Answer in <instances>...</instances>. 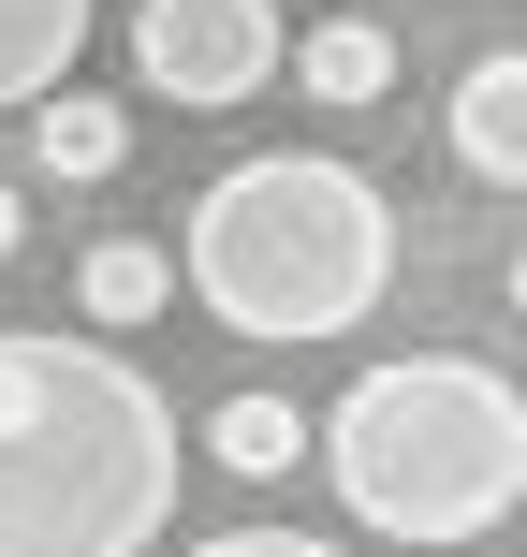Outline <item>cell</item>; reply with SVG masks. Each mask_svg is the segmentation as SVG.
<instances>
[{
    "label": "cell",
    "instance_id": "6da1fadb",
    "mask_svg": "<svg viewBox=\"0 0 527 557\" xmlns=\"http://www.w3.org/2000/svg\"><path fill=\"white\" fill-rule=\"evenodd\" d=\"M176 470V396L117 337L0 323V557H147Z\"/></svg>",
    "mask_w": 527,
    "mask_h": 557
},
{
    "label": "cell",
    "instance_id": "7a4b0ae2",
    "mask_svg": "<svg viewBox=\"0 0 527 557\" xmlns=\"http://www.w3.org/2000/svg\"><path fill=\"white\" fill-rule=\"evenodd\" d=\"M176 278L221 337H352L366 308L396 294V206L366 162L337 147H250L191 191V235H176Z\"/></svg>",
    "mask_w": 527,
    "mask_h": 557
},
{
    "label": "cell",
    "instance_id": "3957f363",
    "mask_svg": "<svg viewBox=\"0 0 527 557\" xmlns=\"http://www.w3.org/2000/svg\"><path fill=\"white\" fill-rule=\"evenodd\" d=\"M308 455H323L337 513L381 543H499L527 513V396L499 382L484 352H381L352 367V396H337L323 425H308Z\"/></svg>",
    "mask_w": 527,
    "mask_h": 557
},
{
    "label": "cell",
    "instance_id": "277c9868",
    "mask_svg": "<svg viewBox=\"0 0 527 557\" xmlns=\"http://www.w3.org/2000/svg\"><path fill=\"white\" fill-rule=\"evenodd\" d=\"M278 74V0H133V88L176 117H235Z\"/></svg>",
    "mask_w": 527,
    "mask_h": 557
},
{
    "label": "cell",
    "instance_id": "5b68a950",
    "mask_svg": "<svg viewBox=\"0 0 527 557\" xmlns=\"http://www.w3.org/2000/svg\"><path fill=\"white\" fill-rule=\"evenodd\" d=\"M440 133H454V162H469L484 191H527V59H513V45H484L469 74H454Z\"/></svg>",
    "mask_w": 527,
    "mask_h": 557
},
{
    "label": "cell",
    "instance_id": "8992f818",
    "mask_svg": "<svg viewBox=\"0 0 527 557\" xmlns=\"http://www.w3.org/2000/svg\"><path fill=\"white\" fill-rule=\"evenodd\" d=\"M15 117H29V162H45L59 191H103V176L133 162V103H88L74 74H59L45 103H15Z\"/></svg>",
    "mask_w": 527,
    "mask_h": 557
},
{
    "label": "cell",
    "instance_id": "52a82bcc",
    "mask_svg": "<svg viewBox=\"0 0 527 557\" xmlns=\"http://www.w3.org/2000/svg\"><path fill=\"white\" fill-rule=\"evenodd\" d=\"M278 59H293V88H308V103H381V88H396V29H381V15L278 29Z\"/></svg>",
    "mask_w": 527,
    "mask_h": 557
},
{
    "label": "cell",
    "instance_id": "ba28073f",
    "mask_svg": "<svg viewBox=\"0 0 527 557\" xmlns=\"http://www.w3.org/2000/svg\"><path fill=\"white\" fill-rule=\"evenodd\" d=\"M74 308H88V337L162 323V308H176V250H147V235H103V250L74 264Z\"/></svg>",
    "mask_w": 527,
    "mask_h": 557
},
{
    "label": "cell",
    "instance_id": "9c48e42d",
    "mask_svg": "<svg viewBox=\"0 0 527 557\" xmlns=\"http://www.w3.org/2000/svg\"><path fill=\"white\" fill-rule=\"evenodd\" d=\"M88 15H103V0H0V103H45L88 59Z\"/></svg>",
    "mask_w": 527,
    "mask_h": 557
},
{
    "label": "cell",
    "instance_id": "30bf717a",
    "mask_svg": "<svg viewBox=\"0 0 527 557\" xmlns=\"http://www.w3.org/2000/svg\"><path fill=\"white\" fill-rule=\"evenodd\" d=\"M293 455H308V411H293V396H221V411H205V470H235V484H278V470H293Z\"/></svg>",
    "mask_w": 527,
    "mask_h": 557
},
{
    "label": "cell",
    "instance_id": "8fae6325",
    "mask_svg": "<svg viewBox=\"0 0 527 557\" xmlns=\"http://www.w3.org/2000/svg\"><path fill=\"white\" fill-rule=\"evenodd\" d=\"M176 557H337L323 529H205V543H176Z\"/></svg>",
    "mask_w": 527,
    "mask_h": 557
},
{
    "label": "cell",
    "instance_id": "7c38bea8",
    "mask_svg": "<svg viewBox=\"0 0 527 557\" xmlns=\"http://www.w3.org/2000/svg\"><path fill=\"white\" fill-rule=\"evenodd\" d=\"M15 235H29V206H15V176H0V264H15Z\"/></svg>",
    "mask_w": 527,
    "mask_h": 557
}]
</instances>
